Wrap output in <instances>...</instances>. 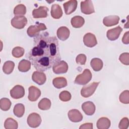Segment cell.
<instances>
[{
  "label": "cell",
  "instance_id": "cell-1",
  "mask_svg": "<svg viewBox=\"0 0 129 129\" xmlns=\"http://www.w3.org/2000/svg\"><path fill=\"white\" fill-rule=\"evenodd\" d=\"M31 63L38 71H45L60 60L58 42L47 32L39 34L34 39L33 47L28 55Z\"/></svg>",
  "mask_w": 129,
  "mask_h": 129
},
{
  "label": "cell",
  "instance_id": "cell-2",
  "mask_svg": "<svg viewBox=\"0 0 129 129\" xmlns=\"http://www.w3.org/2000/svg\"><path fill=\"white\" fill-rule=\"evenodd\" d=\"M92 76L91 71L89 69H85L81 74H80L76 77L74 82L78 85H86L91 81Z\"/></svg>",
  "mask_w": 129,
  "mask_h": 129
},
{
  "label": "cell",
  "instance_id": "cell-3",
  "mask_svg": "<svg viewBox=\"0 0 129 129\" xmlns=\"http://www.w3.org/2000/svg\"><path fill=\"white\" fill-rule=\"evenodd\" d=\"M99 83V82H93L89 85L84 86L81 91V95L85 98H88L92 96L95 92Z\"/></svg>",
  "mask_w": 129,
  "mask_h": 129
},
{
  "label": "cell",
  "instance_id": "cell-4",
  "mask_svg": "<svg viewBox=\"0 0 129 129\" xmlns=\"http://www.w3.org/2000/svg\"><path fill=\"white\" fill-rule=\"evenodd\" d=\"M47 29L44 23H37L35 25H32L28 27L27 33L30 37H36L39 34L40 31H43Z\"/></svg>",
  "mask_w": 129,
  "mask_h": 129
},
{
  "label": "cell",
  "instance_id": "cell-5",
  "mask_svg": "<svg viewBox=\"0 0 129 129\" xmlns=\"http://www.w3.org/2000/svg\"><path fill=\"white\" fill-rule=\"evenodd\" d=\"M12 26L18 29H23L27 23V19L24 16H16L11 21Z\"/></svg>",
  "mask_w": 129,
  "mask_h": 129
},
{
  "label": "cell",
  "instance_id": "cell-6",
  "mask_svg": "<svg viewBox=\"0 0 129 129\" xmlns=\"http://www.w3.org/2000/svg\"><path fill=\"white\" fill-rule=\"evenodd\" d=\"M27 121L30 127L35 128L40 125L41 122V118L39 114L33 112L28 115Z\"/></svg>",
  "mask_w": 129,
  "mask_h": 129
},
{
  "label": "cell",
  "instance_id": "cell-7",
  "mask_svg": "<svg viewBox=\"0 0 129 129\" xmlns=\"http://www.w3.org/2000/svg\"><path fill=\"white\" fill-rule=\"evenodd\" d=\"M81 12L85 14L89 15L95 12L93 4L91 0L82 1L81 3Z\"/></svg>",
  "mask_w": 129,
  "mask_h": 129
},
{
  "label": "cell",
  "instance_id": "cell-8",
  "mask_svg": "<svg viewBox=\"0 0 129 129\" xmlns=\"http://www.w3.org/2000/svg\"><path fill=\"white\" fill-rule=\"evenodd\" d=\"M52 70L53 72L56 74L66 73L68 70V65L66 61L59 60L53 65Z\"/></svg>",
  "mask_w": 129,
  "mask_h": 129
},
{
  "label": "cell",
  "instance_id": "cell-9",
  "mask_svg": "<svg viewBox=\"0 0 129 129\" xmlns=\"http://www.w3.org/2000/svg\"><path fill=\"white\" fill-rule=\"evenodd\" d=\"M25 95V90L23 86L17 85L10 90V95L14 99H20Z\"/></svg>",
  "mask_w": 129,
  "mask_h": 129
},
{
  "label": "cell",
  "instance_id": "cell-10",
  "mask_svg": "<svg viewBox=\"0 0 129 129\" xmlns=\"http://www.w3.org/2000/svg\"><path fill=\"white\" fill-rule=\"evenodd\" d=\"M83 42L86 46L93 47L97 44V41L95 35L91 33H88L84 36Z\"/></svg>",
  "mask_w": 129,
  "mask_h": 129
},
{
  "label": "cell",
  "instance_id": "cell-11",
  "mask_svg": "<svg viewBox=\"0 0 129 129\" xmlns=\"http://www.w3.org/2000/svg\"><path fill=\"white\" fill-rule=\"evenodd\" d=\"M122 31V28L120 26H117L115 28L109 29L106 33L107 37L109 40H115L119 37Z\"/></svg>",
  "mask_w": 129,
  "mask_h": 129
},
{
  "label": "cell",
  "instance_id": "cell-12",
  "mask_svg": "<svg viewBox=\"0 0 129 129\" xmlns=\"http://www.w3.org/2000/svg\"><path fill=\"white\" fill-rule=\"evenodd\" d=\"M32 79L38 85H42L45 83L46 77L44 73L40 71H35L32 74Z\"/></svg>",
  "mask_w": 129,
  "mask_h": 129
},
{
  "label": "cell",
  "instance_id": "cell-13",
  "mask_svg": "<svg viewBox=\"0 0 129 129\" xmlns=\"http://www.w3.org/2000/svg\"><path fill=\"white\" fill-rule=\"evenodd\" d=\"M69 119L73 122H79L83 119V115L77 109H71L68 113Z\"/></svg>",
  "mask_w": 129,
  "mask_h": 129
},
{
  "label": "cell",
  "instance_id": "cell-14",
  "mask_svg": "<svg viewBox=\"0 0 129 129\" xmlns=\"http://www.w3.org/2000/svg\"><path fill=\"white\" fill-rule=\"evenodd\" d=\"M48 11V9L46 7L40 6L33 10L32 16L34 18H46L47 16Z\"/></svg>",
  "mask_w": 129,
  "mask_h": 129
},
{
  "label": "cell",
  "instance_id": "cell-15",
  "mask_svg": "<svg viewBox=\"0 0 129 129\" xmlns=\"http://www.w3.org/2000/svg\"><path fill=\"white\" fill-rule=\"evenodd\" d=\"M78 2L76 0H71L64 3L63 4L65 13L70 15L73 13L77 9Z\"/></svg>",
  "mask_w": 129,
  "mask_h": 129
},
{
  "label": "cell",
  "instance_id": "cell-16",
  "mask_svg": "<svg viewBox=\"0 0 129 129\" xmlns=\"http://www.w3.org/2000/svg\"><path fill=\"white\" fill-rule=\"evenodd\" d=\"M41 95L40 90L35 86H31L29 88L28 99L32 102L36 101Z\"/></svg>",
  "mask_w": 129,
  "mask_h": 129
},
{
  "label": "cell",
  "instance_id": "cell-17",
  "mask_svg": "<svg viewBox=\"0 0 129 129\" xmlns=\"http://www.w3.org/2000/svg\"><path fill=\"white\" fill-rule=\"evenodd\" d=\"M82 109L86 114L92 115L95 113L96 107L92 102L87 101L82 104Z\"/></svg>",
  "mask_w": 129,
  "mask_h": 129
},
{
  "label": "cell",
  "instance_id": "cell-18",
  "mask_svg": "<svg viewBox=\"0 0 129 129\" xmlns=\"http://www.w3.org/2000/svg\"><path fill=\"white\" fill-rule=\"evenodd\" d=\"M119 21V17L116 15H111L103 18V23L107 27H110L117 24Z\"/></svg>",
  "mask_w": 129,
  "mask_h": 129
},
{
  "label": "cell",
  "instance_id": "cell-19",
  "mask_svg": "<svg viewBox=\"0 0 129 129\" xmlns=\"http://www.w3.org/2000/svg\"><path fill=\"white\" fill-rule=\"evenodd\" d=\"M70 30L65 26H61L59 27L57 30V36L62 41L67 40L70 36Z\"/></svg>",
  "mask_w": 129,
  "mask_h": 129
},
{
  "label": "cell",
  "instance_id": "cell-20",
  "mask_svg": "<svg viewBox=\"0 0 129 129\" xmlns=\"http://www.w3.org/2000/svg\"><path fill=\"white\" fill-rule=\"evenodd\" d=\"M50 13L51 17L56 19L60 18L62 16V9L58 4H54L51 6Z\"/></svg>",
  "mask_w": 129,
  "mask_h": 129
},
{
  "label": "cell",
  "instance_id": "cell-21",
  "mask_svg": "<svg viewBox=\"0 0 129 129\" xmlns=\"http://www.w3.org/2000/svg\"><path fill=\"white\" fill-rule=\"evenodd\" d=\"M110 120L107 117H103L100 118L96 123L98 129H107L110 126Z\"/></svg>",
  "mask_w": 129,
  "mask_h": 129
},
{
  "label": "cell",
  "instance_id": "cell-22",
  "mask_svg": "<svg viewBox=\"0 0 129 129\" xmlns=\"http://www.w3.org/2000/svg\"><path fill=\"white\" fill-rule=\"evenodd\" d=\"M52 84L54 87L57 89H60L67 86V79L64 77H57L53 79Z\"/></svg>",
  "mask_w": 129,
  "mask_h": 129
},
{
  "label": "cell",
  "instance_id": "cell-23",
  "mask_svg": "<svg viewBox=\"0 0 129 129\" xmlns=\"http://www.w3.org/2000/svg\"><path fill=\"white\" fill-rule=\"evenodd\" d=\"M71 23L72 26L74 28H80L85 23L84 19L80 16H76L71 19Z\"/></svg>",
  "mask_w": 129,
  "mask_h": 129
},
{
  "label": "cell",
  "instance_id": "cell-24",
  "mask_svg": "<svg viewBox=\"0 0 129 129\" xmlns=\"http://www.w3.org/2000/svg\"><path fill=\"white\" fill-rule=\"evenodd\" d=\"M90 64L93 70L97 72L100 71L102 69L103 66L102 60L98 58H94L92 59L90 62Z\"/></svg>",
  "mask_w": 129,
  "mask_h": 129
},
{
  "label": "cell",
  "instance_id": "cell-25",
  "mask_svg": "<svg viewBox=\"0 0 129 129\" xmlns=\"http://www.w3.org/2000/svg\"><path fill=\"white\" fill-rule=\"evenodd\" d=\"M18 68L21 72H28L31 68V62L28 60L23 59L19 62Z\"/></svg>",
  "mask_w": 129,
  "mask_h": 129
},
{
  "label": "cell",
  "instance_id": "cell-26",
  "mask_svg": "<svg viewBox=\"0 0 129 129\" xmlns=\"http://www.w3.org/2000/svg\"><path fill=\"white\" fill-rule=\"evenodd\" d=\"M13 112L15 116L18 117H21L25 112L24 105L22 103H18L15 105L13 109Z\"/></svg>",
  "mask_w": 129,
  "mask_h": 129
},
{
  "label": "cell",
  "instance_id": "cell-27",
  "mask_svg": "<svg viewBox=\"0 0 129 129\" xmlns=\"http://www.w3.org/2000/svg\"><path fill=\"white\" fill-rule=\"evenodd\" d=\"M4 127L6 129H17L18 127V124L14 119L9 117L6 119Z\"/></svg>",
  "mask_w": 129,
  "mask_h": 129
},
{
  "label": "cell",
  "instance_id": "cell-28",
  "mask_svg": "<svg viewBox=\"0 0 129 129\" xmlns=\"http://www.w3.org/2000/svg\"><path fill=\"white\" fill-rule=\"evenodd\" d=\"M51 101L50 100L46 98L42 99L38 103V108L42 110H48L51 107Z\"/></svg>",
  "mask_w": 129,
  "mask_h": 129
},
{
  "label": "cell",
  "instance_id": "cell-29",
  "mask_svg": "<svg viewBox=\"0 0 129 129\" xmlns=\"http://www.w3.org/2000/svg\"><path fill=\"white\" fill-rule=\"evenodd\" d=\"M15 63L13 61L8 60L6 61L3 66V71L6 74H10L14 70Z\"/></svg>",
  "mask_w": 129,
  "mask_h": 129
},
{
  "label": "cell",
  "instance_id": "cell-30",
  "mask_svg": "<svg viewBox=\"0 0 129 129\" xmlns=\"http://www.w3.org/2000/svg\"><path fill=\"white\" fill-rule=\"evenodd\" d=\"M26 13V8L23 4H19L14 9V14L15 16H23Z\"/></svg>",
  "mask_w": 129,
  "mask_h": 129
},
{
  "label": "cell",
  "instance_id": "cell-31",
  "mask_svg": "<svg viewBox=\"0 0 129 129\" xmlns=\"http://www.w3.org/2000/svg\"><path fill=\"white\" fill-rule=\"evenodd\" d=\"M11 106V102L7 98H3L0 100V108L3 111H7Z\"/></svg>",
  "mask_w": 129,
  "mask_h": 129
},
{
  "label": "cell",
  "instance_id": "cell-32",
  "mask_svg": "<svg viewBox=\"0 0 129 129\" xmlns=\"http://www.w3.org/2000/svg\"><path fill=\"white\" fill-rule=\"evenodd\" d=\"M25 52L24 49L20 46H16L14 47L12 51V54L14 57L20 58L22 57Z\"/></svg>",
  "mask_w": 129,
  "mask_h": 129
},
{
  "label": "cell",
  "instance_id": "cell-33",
  "mask_svg": "<svg viewBox=\"0 0 129 129\" xmlns=\"http://www.w3.org/2000/svg\"><path fill=\"white\" fill-rule=\"evenodd\" d=\"M119 99L120 102L123 104L129 103V91L128 90L123 91L119 95Z\"/></svg>",
  "mask_w": 129,
  "mask_h": 129
},
{
  "label": "cell",
  "instance_id": "cell-34",
  "mask_svg": "<svg viewBox=\"0 0 129 129\" xmlns=\"http://www.w3.org/2000/svg\"><path fill=\"white\" fill-rule=\"evenodd\" d=\"M72 97L71 93L68 91H63L59 95V99L63 102H67L71 100Z\"/></svg>",
  "mask_w": 129,
  "mask_h": 129
},
{
  "label": "cell",
  "instance_id": "cell-35",
  "mask_svg": "<svg viewBox=\"0 0 129 129\" xmlns=\"http://www.w3.org/2000/svg\"><path fill=\"white\" fill-rule=\"evenodd\" d=\"M119 59L122 64L128 66L129 64V53L128 52H124L121 54Z\"/></svg>",
  "mask_w": 129,
  "mask_h": 129
},
{
  "label": "cell",
  "instance_id": "cell-36",
  "mask_svg": "<svg viewBox=\"0 0 129 129\" xmlns=\"http://www.w3.org/2000/svg\"><path fill=\"white\" fill-rule=\"evenodd\" d=\"M129 122H128V119L127 117H123L122 118L118 125V127L120 129H126L128 127Z\"/></svg>",
  "mask_w": 129,
  "mask_h": 129
},
{
  "label": "cell",
  "instance_id": "cell-37",
  "mask_svg": "<svg viewBox=\"0 0 129 129\" xmlns=\"http://www.w3.org/2000/svg\"><path fill=\"white\" fill-rule=\"evenodd\" d=\"M86 59L87 57L86 55L84 54H80L76 57V61L78 64L84 65L86 63Z\"/></svg>",
  "mask_w": 129,
  "mask_h": 129
},
{
  "label": "cell",
  "instance_id": "cell-38",
  "mask_svg": "<svg viewBox=\"0 0 129 129\" xmlns=\"http://www.w3.org/2000/svg\"><path fill=\"white\" fill-rule=\"evenodd\" d=\"M122 42L125 44H128L129 43V32H126L122 38Z\"/></svg>",
  "mask_w": 129,
  "mask_h": 129
},
{
  "label": "cell",
  "instance_id": "cell-39",
  "mask_svg": "<svg viewBox=\"0 0 129 129\" xmlns=\"http://www.w3.org/2000/svg\"><path fill=\"white\" fill-rule=\"evenodd\" d=\"M79 128L80 129H92L93 123H85L82 124Z\"/></svg>",
  "mask_w": 129,
  "mask_h": 129
}]
</instances>
